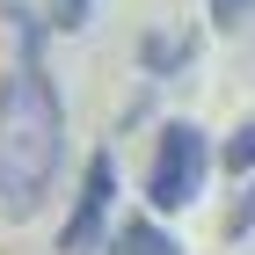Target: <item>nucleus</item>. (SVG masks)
I'll return each instance as SVG.
<instances>
[{
	"label": "nucleus",
	"mask_w": 255,
	"mask_h": 255,
	"mask_svg": "<svg viewBox=\"0 0 255 255\" xmlns=\"http://www.w3.org/2000/svg\"><path fill=\"white\" fill-rule=\"evenodd\" d=\"M102 255H190V248L168 234V219H153V212H117Z\"/></svg>",
	"instance_id": "obj_4"
},
{
	"label": "nucleus",
	"mask_w": 255,
	"mask_h": 255,
	"mask_svg": "<svg viewBox=\"0 0 255 255\" xmlns=\"http://www.w3.org/2000/svg\"><path fill=\"white\" fill-rule=\"evenodd\" d=\"M110 226H117V153L102 146V153H88V168H80L73 212H66V226H59V255H102Z\"/></svg>",
	"instance_id": "obj_3"
},
{
	"label": "nucleus",
	"mask_w": 255,
	"mask_h": 255,
	"mask_svg": "<svg viewBox=\"0 0 255 255\" xmlns=\"http://www.w3.org/2000/svg\"><path fill=\"white\" fill-rule=\"evenodd\" d=\"M190 59H197V37H190V29H146V37H138V66H146V80L182 73Z\"/></svg>",
	"instance_id": "obj_5"
},
{
	"label": "nucleus",
	"mask_w": 255,
	"mask_h": 255,
	"mask_svg": "<svg viewBox=\"0 0 255 255\" xmlns=\"http://www.w3.org/2000/svg\"><path fill=\"white\" fill-rule=\"evenodd\" d=\"M212 160H219V146H212V131H204V124L168 117V124L153 131V160H146V175H138V197H146V212H153V219L190 212L197 197H204V175H212Z\"/></svg>",
	"instance_id": "obj_2"
},
{
	"label": "nucleus",
	"mask_w": 255,
	"mask_h": 255,
	"mask_svg": "<svg viewBox=\"0 0 255 255\" xmlns=\"http://www.w3.org/2000/svg\"><path fill=\"white\" fill-rule=\"evenodd\" d=\"M88 7H95V0H44L51 37H73V29H88Z\"/></svg>",
	"instance_id": "obj_7"
},
{
	"label": "nucleus",
	"mask_w": 255,
	"mask_h": 255,
	"mask_svg": "<svg viewBox=\"0 0 255 255\" xmlns=\"http://www.w3.org/2000/svg\"><path fill=\"white\" fill-rule=\"evenodd\" d=\"M226 234H234V241H241V234H255V175L241 182V197H234V212H226Z\"/></svg>",
	"instance_id": "obj_9"
},
{
	"label": "nucleus",
	"mask_w": 255,
	"mask_h": 255,
	"mask_svg": "<svg viewBox=\"0 0 255 255\" xmlns=\"http://www.w3.org/2000/svg\"><path fill=\"white\" fill-rule=\"evenodd\" d=\"M219 168H226L234 182H248V175H255V117H241L234 131L219 138Z\"/></svg>",
	"instance_id": "obj_6"
},
{
	"label": "nucleus",
	"mask_w": 255,
	"mask_h": 255,
	"mask_svg": "<svg viewBox=\"0 0 255 255\" xmlns=\"http://www.w3.org/2000/svg\"><path fill=\"white\" fill-rule=\"evenodd\" d=\"M7 22H15V66L0 80V212L29 219L51 197L59 160H66V102L44 66L51 22L37 7H7Z\"/></svg>",
	"instance_id": "obj_1"
},
{
	"label": "nucleus",
	"mask_w": 255,
	"mask_h": 255,
	"mask_svg": "<svg viewBox=\"0 0 255 255\" xmlns=\"http://www.w3.org/2000/svg\"><path fill=\"white\" fill-rule=\"evenodd\" d=\"M204 15H212V29H241V22H255V0H204Z\"/></svg>",
	"instance_id": "obj_8"
}]
</instances>
